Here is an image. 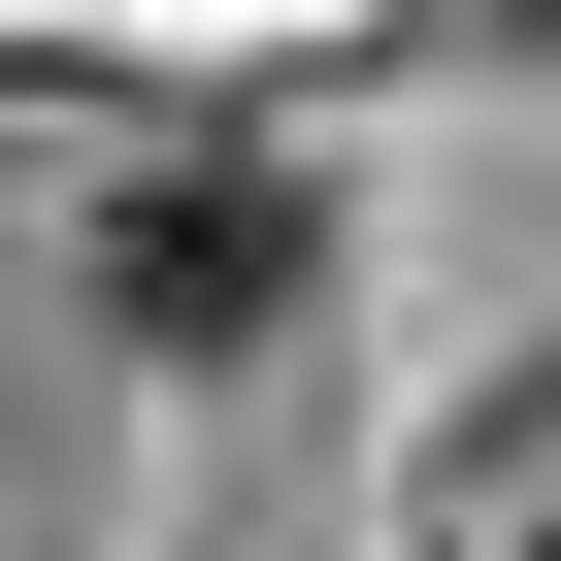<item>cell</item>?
<instances>
[{
  "instance_id": "cell-2",
  "label": "cell",
  "mask_w": 561,
  "mask_h": 561,
  "mask_svg": "<svg viewBox=\"0 0 561 561\" xmlns=\"http://www.w3.org/2000/svg\"><path fill=\"white\" fill-rule=\"evenodd\" d=\"M430 561H561V397H528V430H495V462L430 495Z\"/></svg>"
},
{
  "instance_id": "cell-1",
  "label": "cell",
  "mask_w": 561,
  "mask_h": 561,
  "mask_svg": "<svg viewBox=\"0 0 561 561\" xmlns=\"http://www.w3.org/2000/svg\"><path fill=\"white\" fill-rule=\"evenodd\" d=\"M298 264H331V198H298V165H133V198H100V298H133L165 364L298 331Z\"/></svg>"
}]
</instances>
